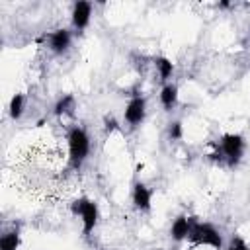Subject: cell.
I'll use <instances>...</instances> for the list:
<instances>
[{
    "mask_svg": "<svg viewBox=\"0 0 250 250\" xmlns=\"http://www.w3.org/2000/svg\"><path fill=\"white\" fill-rule=\"evenodd\" d=\"M66 145H68V168L72 170H80L82 164L86 162L92 143H90V135L84 127L80 125H72L66 131Z\"/></svg>",
    "mask_w": 250,
    "mask_h": 250,
    "instance_id": "6da1fadb",
    "label": "cell"
},
{
    "mask_svg": "<svg viewBox=\"0 0 250 250\" xmlns=\"http://www.w3.org/2000/svg\"><path fill=\"white\" fill-rule=\"evenodd\" d=\"M188 242L191 246H211L215 250H223V234L221 230L205 221H197V217H191V229Z\"/></svg>",
    "mask_w": 250,
    "mask_h": 250,
    "instance_id": "7a4b0ae2",
    "label": "cell"
},
{
    "mask_svg": "<svg viewBox=\"0 0 250 250\" xmlns=\"http://www.w3.org/2000/svg\"><path fill=\"white\" fill-rule=\"evenodd\" d=\"M70 213L74 217H80L82 221V234L88 238L96 225H98V219H100V209H98V203L94 199H88V197H76L70 201Z\"/></svg>",
    "mask_w": 250,
    "mask_h": 250,
    "instance_id": "3957f363",
    "label": "cell"
},
{
    "mask_svg": "<svg viewBox=\"0 0 250 250\" xmlns=\"http://www.w3.org/2000/svg\"><path fill=\"white\" fill-rule=\"evenodd\" d=\"M217 148L223 152L227 160V168H236L244 156L246 141L240 133H223L221 141L217 143Z\"/></svg>",
    "mask_w": 250,
    "mask_h": 250,
    "instance_id": "277c9868",
    "label": "cell"
},
{
    "mask_svg": "<svg viewBox=\"0 0 250 250\" xmlns=\"http://www.w3.org/2000/svg\"><path fill=\"white\" fill-rule=\"evenodd\" d=\"M146 117V98L141 96V94H135L127 105H125V111H123V119L125 123L131 127V129H137L139 125H143Z\"/></svg>",
    "mask_w": 250,
    "mask_h": 250,
    "instance_id": "5b68a950",
    "label": "cell"
},
{
    "mask_svg": "<svg viewBox=\"0 0 250 250\" xmlns=\"http://www.w3.org/2000/svg\"><path fill=\"white\" fill-rule=\"evenodd\" d=\"M90 20H92V2H88V0H76L72 4V12H70L72 29L76 33H82L88 27Z\"/></svg>",
    "mask_w": 250,
    "mask_h": 250,
    "instance_id": "8992f818",
    "label": "cell"
},
{
    "mask_svg": "<svg viewBox=\"0 0 250 250\" xmlns=\"http://www.w3.org/2000/svg\"><path fill=\"white\" fill-rule=\"evenodd\" d=\"M70 43H72V33L66 27H59L47 33V45L55 55H64L70 49Z\"/></svg>",
    "mask_w": 250,
    "mask_h": 250,
    "instance_id": "52a82bcc",
    "label": "cell"
},
{
    "mask_svg": "<svg viewBox=\"0 0 250 250\" xmlns=\"http://www.w3.org/2000/svg\"><path fill=\"white\" fill-rule=\"evenodd\" d=\"M131 201H133L137 211L148 213L150 207H152V191H150V188L146 184H143V182H135L133 189H131Z\"/></svg>",
    "mask_w": 250,
    "mask_h": 250,
    "instance_id": "ba28073f",
    "label": "cell"
},
{
    "mask_svg": "<svg viewBox=\"0 0 250 250\" xmlns=\"http://www.w3.org/2000/svg\"><path fill=\"white\" fill-rule=\"evenodd\" d=\"M189 229H191V217H188V215H178V217L172 221L170 238H172L174 242H184V240H188V236H189Z\"/></svg>",
    "mask_w": 250,
    "mask_h": 250,
    "instance_id": "9c48e42d",
    "label": "cell"
},
{
    "mask_svg": "<svg viewBox=\"0 0 250 250\" xmlns=\"http://www.w3.org/2000/svg\"><path fill=\"white\" fill-rule=\"evenodd\" d=\"M158 98H160V104H162V107H164L166 111L176 109L178 100H180V94H178V84H174V82H166V84L160 88Z\"/></svg>",
    "mask_w": 250,
    "mask_h": 250,
    "instance_id": "30bf717a",
    "label": "cell"
},
{
    "mask_svg": "<svg viewBox=\"0 0 250 250\" xmlns=\"http://www.w3.org/2000/svg\"><path fill=\"white\" fill-rule=\"evenodd\" d=\"M76 109V100L72 94H64L57 100V104L53 105V113L55 117H64V115H74Z\"/></svg>",
    "mask_w": 250,
    "mask_h": 250,
    "instance_id": "8fae6325",
    "label": "cell"
},
{
    "mask_svg": "<svg viewBox=\"0 0 250 250\" xmlns=\"http://www.w3.org/2000/svg\"><path fill=\"white\" fill-rule=\"evenodd\" d=\"M152 64H154V68L158 70L160 80H162L164 84L170 82V78H172V74H174V62H172L170 59H166V57H154V59H152Z\"/></svg>",
    "mask_w": 250,
    "mask_h": 250,
    "instance_id": "7c38bea8",
    "label": "cell"
},
{
    "mask_svg": "<svg viewBox=\"0 0 250 250\" xmlns=\"http://www.w3.org/2000/svg\"><path fill=\"white\" fill-rule=\"evenodd\" d=\"M21 244V234L20 229L16 230H8L0 236V250H18Z\"/></svg>",
    "mask_w": 250,
    "mask_h": 250,
    "instance_id": "4fadbf2b",
    "label": "cell"
},
{
    "mask_svg": "<svg viewBox=\"0 0 250 250\" xmlns=\"http://www.w3.org/2000/svg\"><path fill=\"white\" fill-rule=\"evenodd\" d=\"M23 107H25V96L23 94H14L12 100H10V105H8V113L14 121H18L21 115H23Z\"/></svg>",
    "mask_w": 250,
    "mask_h": 250,
    "instance_id": "5bb4252c",
    "label": "cell"
},
{
    "mask_svg": "<svg viewBox=\"0 0 250 250\" xmlns=\"http://www.w3.org/2000/svg\"><path fill=\"white\" fill-rule=\"evenodd\" d=\"M166 135H168L170 141H180L184 137V125H182V121H178V119L170 121L168 123V129H166Z\"/></svg>",
    "mask_w": 250,
    "mask_h": 250,
    "instance_id": "9a60e30c",
    "label": "cell"
},
{
    "mask_svg": "<svg viewBox=\"0 0 250 250\" xmlns=\"http://www.w3.org/2000/svg\"><path fill=\"white\" fill-rule=\"evenodd\" d=\"M227 250H250V246L246 244V240H244L240 234H232L230 240H229Z\"/></svg>",
    "mask_w": 250,
    "mask_h": 250,
    "instance_id": "2e32d148",
    "label": "cell"
},
{
    "mask_svg": "<svg viewBox=\"0 0 250 250\" xmlns=\"http://www.w3.org/2000/svg\"><path fill=\"white\" fill-rule=\"evenodd\" d=\"M117 129H119L117 119H115L113 115H105V117H104V131H105V135H111V133H115Z\"/></svg>",
    "mask_w": 250,
    "mask_h": 250,
    "instance_id": "e0dca14e",
    "label": "cell"
},
{
    "mask_svg": "<svg viewBox=\"0 0 250 250\" xmlns=\"http://www.w3.org/2000/svg\"><path fill=\"white\" fill-rule=\"evenodd\" d=\"M207 156H209L211 162H215V164H219V166H227V160H225V156H223V152H221L219 148H215V152H209Z\"/></svg>",
    "mask_w": 250,
    "mask_h": 250,
    "instance_id": "ac0fdd59",
    "label": "cell"
},
{
    "mask_svg": "<svg viewBox=\"0 0 250 250\" xmlns=\"http://www.w3.org/2000/svg\"><path fill=\"white\" fill-rule=\"evenodd\" d=\"M217 6H219L221 10H227V8H230V2H227V0H223V2H219Z\"/></svg>",
    "mask_w": 250,
    "mask_h": 250,
    "instance_id": "d6986e66",
    "label": "cell"
},
{
    "mask_svg": "<svg viewBox=\"0 0 250 250\" xmlns=\"http://www.w3.org/2000/svg\"><path fill=\"white\" fill-rule=\"evenodd\" d=\"M158 250H162V248H158Z\"/></svg>",
    "mask_w": 250,
    "mask_h": 250,
    "instance_id": "ffe728a7",
    "label": "cell"
}]
</instances>
